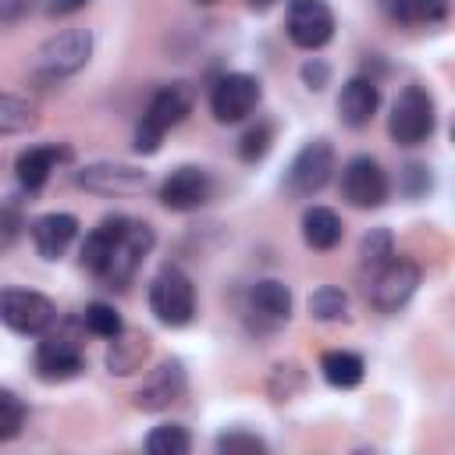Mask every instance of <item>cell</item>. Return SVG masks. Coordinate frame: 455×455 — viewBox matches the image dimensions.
Segmentation results:
<instances>
[{"instance_id":"cell-1","label":"cell","mask_w":455,"mask_h":455,"mask_svg":"<svg viewBox=\"0 0 455 455\" xmlns=\"http://www.w3.org/2000/svg\"><path fill=\"white\" fill-rule=\"evenodd\" d=\"M192 103H196V92H192L188 82L160 85V89L149 96V103H146V110H142V117H139V124H135V142H132L135 153H142V156L156 153L160 142H164V135L192 114Z\"/></svg>"},{"instance_id":"cell-2","label":"cell","mask_w":455,"mask_h":455,"mask_svg":"<svg viewBox=\"0 0 455 455\" xmlns=\"http://www.w3.org/2000/svg\"><path fill=\"white\" fill-rule=\"evenodd\" d=\"M437 128V107H434V96L423 89V85H405L395 103H391V114H387V135L395 146H423Z\"/></svg>"},{"instance_id":"cell-3","label":"cell","mask_w":455,"mask_h":455,"mask_svg":"<svg viewBox=\"0 0 455 455\" xmlns=\"http://www.w3.org/2000/svg\"><path fill=\"white\" fill-rule=\"evenodd\" d=\"M153 245H156V231H153V224L128 217L124 228H121V235H117V242L110 245V252H107V259H103V267H100L96 277H100L107 288H128V281L135 277V270L142 267V259L153 252Z\"/></svg>"},{"instance_id":"cell-4","label":"cell","mask_w":455,"mask_h":455,"mask_svg":"<svg viewBox=\"0 0 455 455\" xmlns=\"http://www.w3.org/2000/svg\"><path fill=\"white\" fill-rule=\"evenodd\" d=\"M149 313L164 327H185L196 316V284L178 263H164L149 281Z\"/></svg>"},{"instance_id":"cell-5","label":"cell","mask_w":455,"mask_h":455,"mask_svg":"<svg viewBox=\"0 0 455 455\" xmlns=\"http://www.w3.org/2000/svg\"><path fill=\"white\" fill-rule=\"evenodd\" d=\"M0 323L14 334L39 338L57 323V306L36 288H4L0 291Z\"/></svg>"},{"instance_id":"cell-6","label":"cell","mask_w":455,"mask_h":455,"mask_svg":"<svg viewBox=\"0 0 455 455\" xmlns=\"http://www.w3.org/2000/svg\"><path fill=\"white\" fill-rule=\"evenodd\" d=\"M334 178V146L327 139H309L284 171V192L291 199H309Z\"/></svg>"},{"instance_id":"cell-7","label":"cell","mask_w":455,"mask_h":455,"mask_svg":"<svg viewBox=\"0 0 455 455\" xmlns=\"http://www.w3.org/2000/svg\"><path fill=\"white\" fill-rule=\"evenodd\" d=\"M363 284H366V299L373 309L398 313L419 284V267L405 256H391L384 267H377L370 277H363Z\"/></svg>"},{"instance_id":"cell-8","label":"cell","mask_w":455,"mask_h":455,"mask_svg":"<svg viewBox=\"0 0 455 455\" xmlns=\"http://www.w3.org/2000/svg\"><path fill=\"white\" fill-rule=\"evenodd\" d=\"M57 327V323H53ZM46 331L39 334L43 341L36 345V377L46 380V384H64V380H75L82 370H85V352H82V341L68 331Z\"/></svg>"},{"instance_id":"cell-9","label":"cell","mask_w":455,"mask_h":455,"mask_svg":"<svg viewBox=\"0 0 455 455\" xmlns=\"http://www.w3.org/2000/svg\"><path fill=\"white\" fill-rule=\"evenodd\" d=\"M263 100V85L256 75L249 71H228L213 82L210 89V114L220 121V124H238L245 121Z\"/></svg>"},{"instance_id":"cell-10","label":"cell","mask_w":455,"mask_h":455,"mask_svg":"<svg viewBox=\"0 0 455 455\" xmlns=\"http://www.w3.org/2000/svg\"><path fill=\"white\" fill-rule=\"evenodd\" d=\"M387 196H391L387 171L373 156L359 153V156H352L341 167V199L348 206H355V210H377V206L387 203Z\"/></svg>"},{"instance_id":"cell-11","label":"cell","mask_w":455,"mask_h":455,"mask_svg":"<svg viewBox=\"0 0 455 455\" xmlns=\"http://www.w3.org/2000/svg\"><path fill=\"white\" fill-rule=\"evenodd\" d=\"M89 57H92V32L64 28L39 46V71L46 78H68V75L82 71L89 64Z\"/></svg>"},{"instance_id":"cell-12","label":"cell","mask_w":455,"mask_h":455,"mask_svg":"<svg viewBox=\"0 0 455 455\" xmlns=\"http://www.w3.org/2000/svg\"><path fill=\"white\" fill-rule=\"evenodd\" d=\"M284 32L299 50H323L334 39V11L323 0H291Z\"/></svg>"},{"instance_id":"cell-13","label":"cell","mask_w":455,"mask_h":455,"mask_svg":"<svg viewBox=\"0 0 455 455\" xmlns=\"http://www.w3.org/2000/svg\"><path fill=\"white\" fill-rule=\"evenodd\" d=\"M78 188L92 192V196H135L146 188L149 174L135 164H121V160H96V164H85L78 174H75Z\"/></svg>"},{"instance_id":"cell-14","label":"cell","mask_w":455,"mask_h":455,"mask_svg":"<svg viewBox=\"0 0 455 455\" xmlns=\"http://www.w3.org/2000/svg\"><path fill=\"white\" fill-rule=\"evenodd\" d=\"M213 199V178L206 167L199 164H181L174 167L164 181H160V203L174 213H188V210H199Z\"/></svg>"},{"instance_id":"cell-15","label":"cell","mask_w":455,"mask_h":455,"mask_svg":"<svg viewBox=\"0 0 455 455\" xmlns=\"http://www.w3.org/2000/svg\"><path fill=\"white\" fill-rule=\"evenodd\" d=\"M188 391V373L181 359H164L156 370H149V377L139 384L135 391V409L142 412H164L174 402H181Z\"/></svg>"},{"instance_id":"cell-16","label":"cell","mask_w":455,"mask_h":455,"mask_svg":"<svg viewBox=\"0 0 455 455\" xmlns=\"http://www.w3.org/2000/svg\"><path fill=\"white\" fill-rule=\"evenodd\" d=\"M377 107H380V89L366 75H352L338 92V117L345 128H355V132L366 128L373 121Z\"/></svg>"},{"instance_id":"cell-17","label":"cell","mask_w":455,"mask_h":455,"mask_svg":"<svg viewBox=\"0 0 455 455\" xmlns=\"http://www.w3.org/2000/svg\"><path fill=\"white\" fill-rule=\"evenodd\" d=\"M28 235H32V245L43 259H60L71 242L78 238V217L75 213H43L28 224Z\"/></svg>"},{"instance_id":"cell-18","label":"cell","mask_w":455,"mask_h":455,"mask_svg":"<svg viewBox=\"0 0 455 455\" xmlns=\"http://www.w3.org/2000/svg\"><path fill=\"white\" fill-rule=\"evenodd\" d=\"M68 156H71V149H68V146H57V142H43V146L21 149L18 160H14L18 185H21L25 192H39V188L50 181V174L57 171V164H64Z\"/></svg>"},{"instance_id":"cell-19","label":"cell","mask_w":455,"mask_h":455,"mask_svg":"<svg viewBox=\"0 0 455 455\" xmlns=\"http://www.w3.org/2000/svg\"><path fill=\"white\" fill-rule=\"evenodd\" d=\"M149 348H153V345H149V334L132 331V327H121V331L110 338V345H107L103 366H107V373H114V377H132V373H139V370L146 366Z\"/></svg>"},{"instance_id":"cell-20","label":"cell","mask_w":455,"mask_h":455,"mask_svg":"<svg viewBox=\"0 0 455 455\" xmlns=\"http://www.w3.org/2000/svg\"><path fill=\"white\" fill-rule=\"evenodd\" d=\"M249 309L259 316V320H270V323H281L291 316V291L284 281L277 277H263L249 288Z\"/></svg>"},{"instance_id":"cell-21","label":"cell","mask_w":455,"mask_h":455,"mask_svg":"<svg viewBox=\"0 0 455 455\" xmlns=\"http://www.w3.org/2000/svg\"><path fill=\"white\" fill-rule=\"evenodd\" d=\"M345 228H341V217L331 210V206H309L302 213V242L316 252H331L338 242H341Z\"/></svg>"},{"instance_id":"cell-22","label":"cell","mask_w":455,"mask_h":455,"mask_svg":"<svg viewBox=\"0 0 455 455\" xmlns=\"http://www.w3.org/2000/svg\"><path fill=\"white\" fill-rule=\"evenodd\" d=\"M320 373L331 387L338 391H348V387H359L363 377H366V363L359 352H348V348H331L320 355Z\"/></svg>"},{"instance_id":"cell-23","label":"cell","mask_w":455,"mask_h":455,"mask_svg":"<svg viewBox=\"0 0 455 455\" xmlns=\"http://www.w3.org/2000/svg\"><path fill=\"white\" fill-rule=\"evenodd\" d=\"M124 220H128L124 213H110V217H103V220L85 235V242H82V267H85L89 274H100V267H103L110 245L117 242V235H121V228H124Z\"/></svg>"},{"instance_id":"cell-24","label":"cell","mask_w":455,"mask_h":455,"mask_svg":"<svg viewBox=\"0 0 455 455\" xmlns=\"http://www.w3.org/2000/svg\"><path fill=\"white\" fill-rule=\"evenodd\" d=\"M395 25H441L448 18V0H380Z\"/></svg>"},{"instance_id":"cell-25","label":"cell","mask_w":455,"mask_h":455,"mask_svg":"<svg viewBox=\"0 0 455 455\" xmlns=\"http://www.w3.org/2000/svg\"><path fill=\"white\" fill-rule=\"evenodd\" d=\"M39 124V114L28 100L14 92H0V135H25Z\"/></svg>"},{"instance_id":"cell-26","label":"cell","mask_w":455,"mask_h":455,"mask_svg":"<svg viewBox=\"0 0 455 455\" xmlns=\"http://www.w3.org/2000/svg\"><path fill=\"white\" fill-rule=\"evenodd\" d=\"M395 256V238L387 228H370L359 242V274L370 277L377 267H384Z\"/></svg>"},{"instance_id":"cell-27","label":"cell","mask_w":455,"mask_h":455,"mask_svg":"<svg viewBox=\"0 0 455 455\" xmlns=\"http://www.w3.org/2000/svg\"><path fill=\"white\" fill-rule=\"evenodd\" d=\"M192 434L181 423H160L146 434V451L149 455H188Z\"/></svg>"},{"instance_id":"cell-28","label":"cell","mask_w":455,"mask_h":455,"mask_svg":"<svg viewBox=\"0 0 455 455\" xmlns=\"http://www.w3.org/2000/svg\"><path fill=\"white\" fill-rule=\"evenodd\" d=\"M302 387H306V370H302L295 359L274 363L270 380H267V391H270V398H274V402H291Z\"/></svg>"},{"instance_id":"cell-29","label":"cell","mask_w":455,"mask_h":455,"mask_svg":"<svg viewBox=\"0 0 455 455\" xmlns=\"http://www.w3.org/2000/svg\"><path fill=\"white\" fill-rule=\"evenodd\" d=\"M309 316L320 320V323H334V320H345L348 316V295L334 284H320L313 295H309Z\"/></svg>"},{"instance_id":"cell-30","label":"cell","mask_w":455,"mask_h":455,"mask_svg":"<svg viewBox=\"0 0 455 455\" xmlns=\"http://www.w3.org/2000/svg\"><path fill=\"white\" fill-rule=\"evenodd\" d=\"M270 146H274V124H270V121H256V124H249V128L242 132V139H238V156H242L245 164H259V160L270 153Z\"/></svg>"},{"instance_id":"cell-31","label":"cell","mask_w":455,"mask_h":455,"mask_svg":"<svg viewBox=\"0 0 455 455\" xmlns=\"http://www.w3.org/2000/svg\"><path fill=\"white\" fill-rule=\"evenodd\" d=\"M82 327H85L89 334L110 341L124 323H121V313H117L110 302H89V306L82 309Z\"/></svg>"},{"instance_id":"cell-32","label":"cell","mask_w":455,"mask_h":455,"mask_svg":"<svg viewBox=\"0 0 455 455\" xmlns=\"http://www.w3.org/2000/svg\"><path fill=\"white\" fill-rule=\"evenodd\" d=\"M25 416H28V412H25V402H21L11 387H0V444L21 434Z\"/></svg>"},{"instance_id":"cell-33","label":"cell","mask_w":455,"mask_h":455,"mask_svg":"<svg viewBox=\"0 0 455 455\" xmlns=\"http://www.w3.org/2000/svg\"><path fill=\"white\" fill-rule=\"evenodd\" d=\"M217 451L220 455H259V451H267V441L249 430H228L217 437Z\"/></svg>"},{"instance_id":"cell-34","label":"cell","mask_w":455,"mask_h":455,"mask_svg":"<svg viewBox=\"0 0 455 455\" xmlns=\"http://www.w3.org/2000/svg\"><path fill=\"white\" fill-rule=\"evenodd\" d=\"M25 231V217L14 203H0V252H7Z\"/></svg>"},{"instance_id":"cell-35","label":"cell","mask_w":455,"mask_h":455,"mask_svg":"<svg viewBox=\"0 0 455 455\" xmlns=\"http://www.w3.org/2000/svg\"><path fill=\"white\" fill-rule=\"evenodd\" d=\"M46 0H0V28H7V25H14V21H21V18H28L32 11H39Z\"/></svg>"},{"instance_id":"cell-36","label":"cell","mask_w":455,"mask_h":455,"mask_svg":"<svg viewBox=\"0 0 455 455\" xmlns=\"http://www.w3.org/2000/svg\"><path fill=\"white\" fill-rule=\"evenodd\" d=\"M302 82H306V89H313V92L327 89V85H331V64L320 60V57H309V60L302 64Z\"/></svg>"},{"instance_id":"cell-37","label":"cell","mask_w":455,"mask_h":455,"mask_svg":"<svg viewBox=\"0 0 455 455\" xmlns=\"http://www.w3.org/2000/svg\"><path fill=\"white\" fill-rule=\"evenodd\" d=\"M430 188V174H427V167L423 164H409L405 167V192L416 199V196H423Z\"/></svg>"},{"instance_id":"cell-38","label":"cell","mask_w":455,"mask_h":455,"mask_svg":"<svg viewBox=\"0 0 455 455\" xmlns=\"http://www.w3.org/2000/svg\"><path fill=\"white\" fill-rule=\"evenodd\" d=\"M85 4H89V0H46L43 11H46V18H68V14L82 11Z\"/></svg>"},{"instance_id":"cell-39","label":"cell","mask_w":455,"mask_h":455,"mask_svg":"<svg viewBox=\"0 0 455 455\" xmlns=\"http://www.w3.org/2000/svg\"><path fill=\"white\" fill-rule=\"evenodd\" d=\"M245 4H249V7H252V11H267V7H270V4H274V0H245Z\"/></svg>"},{"instance_id":"cell-40","label":"cell","mask_w":455,"mask_h":455,"mask_svg":"<svg viewBox=\"0 0 455 455\" xmlns=\"http://www.w3.org/2000/svg\"><path fill=\"white\" fill-rule=\"evenodd\" d=\"M196 4H203V7H210V4H217V0H196Z\"/></svg>"}]
</instances>
